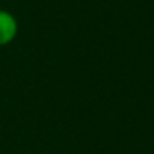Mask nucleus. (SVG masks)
I'll return each mask as SVG.
<instances>
[{
    "label": "nucleus",
    "instance_id": "f257e3e1",
    "mask_svg": "<svg viewBox=\"0 0 154 154\" xmlns=\"http://www.w3.org/2000/svg\"><path fill=\"white\" fill-rule=\"evenodd\" d=\"M18 20L6 9H0V47L12 44L18 35Z\"/></svg>",
    "mask_w": 154,
    "mask_h": 154
}]
</instances>
